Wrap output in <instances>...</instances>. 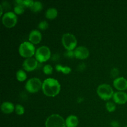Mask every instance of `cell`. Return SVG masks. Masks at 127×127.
<instances>
[{
	"label": "cell",
	"instance_id": "ffe728a7",
	"mask_svg": "<svg viewBox=\"0 0 127 127\" xmlns=\"http://www.w3.org/2000/svg\"><path fill=\"white\" fill-rule=\"evenodd\" d=\"M25 7L23 5L21 4H16L14 8V12L16 15H21L24 12Z\"/></svg>",
	"mask_w": 127,
	"mask_h": 127
},
{
	"label": "cell",
	"instance_id": "7c38bea8",
	"mask_svg": "<svg viewBox=\"0 0 127 127\" xmlns=\"http://www.w3.org/2000/svg\"><path fill=\"white\" fill-rule=\"evenodd\" d=\"M113 100L115 104L123 105L127 102V94L124 91H118L114 93Z\"/></svg>",
	"mask_w": 127,
	"mask_h": 127
},
{
	"label": "cell",
	"instance_id": "e0dca14e",
	"mask_svg": "<svg viewBox=\"0 0 127 127\" xmlns=\"http://www.w3.org/2000/svg\"><path fill=\"white\" fill-rule=\"evenodd\" d=\"M55 69L57 71L62 72V73H63L64 74H69L71 71V69L70 67L67 66H63L61 65V64H57L55 66Z\"/></svg>",
	"mask_w": 127,
	"mask_h": 127
},
{
	"label": "cell",
	"instance_id": "44dd1931",
	"mask_svg": "<svg viewBox=\"0 0 127 127\" xmlns=\"http://www.w3.org/2000/svg\"><path fill=\"white\" fill-rule=\"evenodd\" d=\"M105 107H106L107 110L109 112H113L116 109V105L112 102L109 101L106 103L105 104Z\"/></svg>",
	"mask_w": 127,
	"mask_h": 127
},
{
	"label": "cell",
	"instance_id": "5b68a950",
	"mask_svg": "<svg viewBox=\"0 0 127 127\" xmlns=\"http://www.w3.org/2000/svg\"><path fill=\"white\" fill-rule=\"evenodd\" d=\"M64 119L58 114L50 115L45 121V127H66Z\"/></svg>",
	"mask_w": 127,
	"mask_h": 127
},
{
	"label": "cell",
	"instance_id": "cb8c5ba5",
	"mask_svg": "<svg viewBox=\"0 0 127 127\" xmlns=\"http://www.w3.org/2000/svg\"><path fill=\"white\" fill-rule=\"evenodd\" d=\"M48 28V23L46 21H42L38 25V29L41 31H45Z\"/></svg>",
	"mask_w": 127,
	"mask_h": 127
},
{
	"label": "cell",
	"instance_id": "ac0fdd59",
	"mask_svg": "<svg viewBox=\"0 0 127 127\" xmlns=\"http://www.w3.org/2000/svg\"><path fill=\"white\" fill-rule=\"evenodd\" d=\"M31 11L33 12H38L43 9V4L40 1H34L31 8Z\"/></svg>",
	"mask_w": 127,
	"mask_h": 127
},
{
	"label": "cell",
	"instance_id": "3957f363",
	"mask_svg": "<svg viewBox=\"0 0 127 127\" xmlns=\"http://www.w3.org/2000/svg\"><path fill=\"white\" fill-rule=\"evenodd\" d=\"M98 96L104 100H109L113 98L114 94L112 88L108 84H102L97 89Z\"/></svg>",
	"mask_w": 127,
	"mask_h": 127
},
{
	"label": "cell",
	"instance_id": "9a60e30c",
	"mask_svg": "<svg viewBox=\"0 0 127 127\" xmlns=\"http://www.w3.org/2000/svg\"><path fill=\"white\" fill-rule=\"evenodd\" d=\"M65 123L66 127H76L79 124V119L76 115H71L66 119Z\"/></svg>",
	"mask_w": 127,
	"mask_h": 127
},
{
	"label": "cell",
	"instance_id": "30bf717a",
	"mask_svg": "<svg viewBox=\"0 0 127 127\" xmlns=\"http://www.w3.org/2000/svg\"><path fill=\"white\" fill-rule=\"evenodd\" d=\"M74 57L79 60H85L89 56V50L88 48L84 46L77 47L74 51Z\"/></svg>",
	"mask_w": 127,
	"mask_h": 127
},
{
	"label": "cell",
	"instance_id": "7402d4cb",
	"mask_svg": "<svg viewBox=\"0 0 127 127\" xmlns=\"http://www.w3.org/2000/svg\"><path fill=\"white\" fill-rule=\"evenodd\" d=\"M15 111L17 115H22L25 112V109L21 104H16L15 107Z\"/></svg>",
	"mask_w": 127,
	"mask_h": 127
},
{
	"label": "cell",
	"instance_id": "f1b7e54d",
	"mask_svg": "<svg viewBox=\"0 0 127 127\" xmlns=\"http://www.w3.org/2000/svg\"><path fill=\"white\" fill-rule=\"evenodd\" d=\"M0 11H1V13H0V14H1V16H2V14H3V8H2L1 5H0Z\"/></svg>",
	"mask_w": 127,
	"mask_h": 127
},
{
	"label": "cell",
	"instance_id": "6da1fadb",
	"mask_svg": "<svg viewBox=\"0 0 127 127\" xmlns=\"http://www.w3.org/2000/svg\"><path fill=\"white\" fill-rule=\"evenodd\" d=\"M42 91L48 97H55L61 91V85L58 80L55 78H49L45 79L42 84Z\"/></svg>",
	"mask_w": 127,
	"mask_h": 127
},
{
	"label": "cell",
	"instance_id": "277c9868",
	"mask_svg": "<svg viewBox=\"0 0 127 127\" xmlns=\"http://www.w3.org/2000/svg\"><path fill=\"white\" fill-rule=\"evenodd\" d=\"M62 43L67 51H73L76 48L78 41L74 35L71 33H66L62 36Z\"/></svg>",
	"mask_w": 127,
	"mask_h": 127
},
{
	"label": "cell",
	"instance_id": "ba28073f",
	"mask_svg": "<svg viewBox=\"0 0 127 127\" xmlns=\"http://www.w3.org/2000/svg\"><path fill=\"white\" fill-rule=\"evenodd\" d=\"M2 24L7 28H12L17 22V15L14 12L8 11L4 13L2 17Z\"/></svg>",
	"mask_w": 127,
	"mask_h": 127
},
{
	"label": "cell",
	"instance_id": "4316f807",
	"mask_svg": "<svg viewBox=\"0 0 127 127\" xmlns=\"http://www.w3.org/2000/svg\"><path fill=\"white\" fill-rule=\"evenodd\" d=\"M119 73V71L118 70V69H117V68H114V69H112L111 74L113 77H116L117 76H118Z\"/></svg>",
	"mask_w": 127,
	"mask_h": 127
},
{
	"label": "cell",
	"instance_id": "9c48e42d",
	"mask_svg": "<svg viewBox=\"0 0 127 127\" xmlns=\"http://www.w3.org/2000/svg\"><path fill=\"white\" fill-rule=\"evenodd\" d=\"M38 62L35 58H27L24 61L22 67L25 71L28 72L33 71L35 70L38 67Z\"/></svg>",
	"mask_w": 127,
	"mask_h": 127
},
{
	"label": "cell",
	"instance_id": "5bb4252c",
	"mask_svg": "<svg viewBox=\"0 0 127 127\" xmlns=\"http://www.w3.org/2000/svg\"><path fill=\"white\" fill-rule=\"evenodd\" d=\"M14 105L11 102H4L1 105V110L5 114H10L15 110Z\"/></svg>",
	"mask_w": 127,
	"mask_h": 127
},
{
	"label": "cell",
	"instance_id": "7a4b0ae2",
	"mask_svg": "<svg viewBox=\"0 0 127 127\" xmlns=\"http://www.w3.org/2000/svg\"><path fill=\"white\" fill-rule=\"evenodd\" d=\"M35 47L34 45L30 42H24L20 45L19 47V53L23 58H32L35 54Z\"/></svg>",
	"mask_w": 127,
	"mask_h": 127
},
{
	"label": "cell",
	"instance_id": "2e32d148",
	"mask_svg": "<svg viewBox=\"0 0 127 127\" xmlns=\"http://www.w3.org/2000/svg\"><path fill=\"white\" fill-rule=\"evenodd\" d=\"M57 16H58V11L54 7L48 8L45 12V17L50 20L55 19Z\"/></svg>",
	"mask_w": 127,
	"mask_h": 127
},
{
	"label": "cell",
	"instance_id": "8992f818",
	"mask_svg": "<svg viewBox=\"0 0 127 127\" xmlns=\"http://www.w3.org/2000/svg\"><path fill=\"white\" fill-rule=\"evenodd\" d=\"M51 57L50 49L47 46H42L36 50L35 58L38 63L47 62Z\"/></svg>",
	"mask_w": 127,
	"mask_h": 127
},
{
	"label": "cell",
	"instance_id": "4fadbf2b",
	"mask_svg": "<svg viewBox=\"0 0 127 127\" xmlns=\"http://www.w3.org/2000/svg\"><path fill=\"white\" fill-rule=\"evenodd\" d=\"M42 38V33L38 30H32L29 35V40L33 45L38 44Z\"/></svg>",
	"mask_w": 127,
	"mask_h": 127
},
{
	"label": "cell",
	"instance_id": "603a6c76",
	"mask_svg": "<svg viewBox=\"0 0 127 127\" xmlns=\"http://www.w3.org/2000/svg\"><path fill=\"white\" fill-rule=\"evenodd\" d=\"M53 71V67L50 64H46L43 68V72L46 75H50L52 74Z\"/></svg>",
	"mask_w": 127,
	"mask_h": 127
},
{
	"label": "cell",
	"instance_id": "484cf974",
	"mask_svg": "<svg viewBox=\"0 0 127 127\" xmlns=\"http://www.w3.org/2000/svg\"><path fill=\"white\" fill-rule=\"evenodd\" d=\"M65 55L66 57H68V58H73L74 57V51H67Z\"/></svg>",
	"mask_w": 127,
	"mask_h": 127
},
{
	"label": "cell",
	"instance_id": "f546056e",
	"mask_svg": "<svg viewBox=\"0 0 127 127\" xmlns=\"http://www.w3.org/2000/svg\"><path fill=\"white\" fill-rule=\"evenodd\" d=\"M125 127H127V126H125Z\"/></svg>",
	"mask_w": 127,
	"mask_h": 127
},
{
	"label": "cell",
	"instance_id": "83f0119b",
	"mask_svg": "<svg viewBox=\"0 0 127 127\" xmlns=\"http://www.w3.org/2000/svg\"><path fill=\"white\" fill-rule=\"evenodd\" d=\"M110 125L112 127H120L119 123L117 121H112L110 123Z\"/></svg>",
	"mask_w": 127,
	"mask_h": 127
},
{
	"label": "cell",
	"instance_id": "52a82bcc",
	"mask_svg": "<svg viewBox=\"0 0 127 127\" xmlns=\"http://www.w3.org/2000/svg\"><path fill=\"white\" fill-rule=\"evenodd\" d=\"M42 84L39 78H32L26 82L25 88L29 93H35L42 89Z\"/></svg>",
	"mask_w": 127,
	"mask_h": 127
},
{
	"label": "cell",
	"instance_id": "8fae6325",
	"mask_svg": "<svg viewBox=\"0 0 127 127\" xmlns=\"http://www.w3.org/2000/svg\"><path fill=\"white\" fill-rule=\"evenodd\" d=\"M113 85L119 91H125L127 89V79L124 77L115 78L113 81Z\"/></svg>",
	"mask_w": 127,
	"mask_h": 127
},
{
	"label": "cell",
	"instance_id": "d4e9b609",
	"mask_svg": "<svg viewBox=\"0 0 127 127\" xmlns=\"http://www.w3.org/2000/svg\"><path fill=\"white\" fill-rule=\"evenodd\" d=\"M33 2H34V1H32V0H24L23 6L25 7H29V8H31V6L33 4Z\"/></svg>",
	"mask_w": 127,
	"mask_h": 127
},
{
	"label": "cell",
	"instance_id": "d6986e66",
	"mask_svg": "<svg viewBox=\"0 0 127 127\" xmlns=\"http://www.w3.org/2000/svg\"><path fill=\"white\" fill-rule=\"evenodd\" d=\"M16 78L20 82H24L27 79V74L23 69H19L16 73Z\"/></svg>",
	"mask_w": 127,
	"mask_h": 127
}]
</instances>
